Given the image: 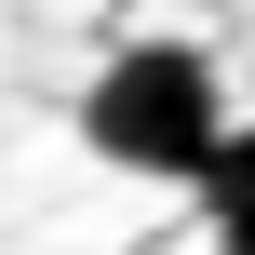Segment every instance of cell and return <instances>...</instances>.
<instances>
[{"instance_id": "cell-1", "label": "cell", "mask_w": 255, "mask_h": 255, "mask_svg": "<svg viewBox=\"0 0 255 255\" xmlns=\"http://www.w3.org/2000/svg\"><path fill=\"white\" fill-rule=\"evenodd\" d=\"M81 134H94L108 175H161V188H188L202 148L229 134L215 54H188V40H121V54L94 67V94H81Z\"/></svg>"}, {"instance_id": "cell-3", "label": "cell", "mask_w": 255, "mask_h": 255, "mask_svg": "<svg viewBox=\"0 0 255 255\" xmlns=\"http://www.w3.org/2000/svg\"><path fill=\"white\" fill-rule=\"evenodd\" d=\"M215 255H255V215H229V229H215Z\"/></svg>"}, {"instance_id": "cell-2", "label": "cell", "mask_w": 255, "mask_h": 255, "mask_svg": "<svg viewBox=\"0 0 255 255\" xmlns=\"http://www.w3.org/2000/svg\"><path fill=\"white\" fill-rule=\"evenodd\" d=\"M188 188H202V215H215V229L255 215V121H229V134L202 148V175H188Z\"/></svg>"}]
</instances>
